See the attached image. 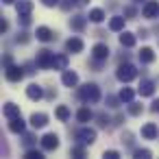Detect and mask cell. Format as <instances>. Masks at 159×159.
Masks as SVG:
<instances>
[{
    "mask_svg": "<svg viewBox=\"0 0 159 159\" xmlns=\"http://www.w3.org/2000/svg\"><path fill=\"white\" fill-rule=\"evenodd\" d=\"M79 98H81L83 102H98V100H100V89H98V85H96V83L83 85V87L79 89Z\"/></svg>",
    "mask_w": 159,
    "mask_h": 159,
    "instance_id": "6da1fadb",
    "label": "cell"
},
{
    "mask_svg": "<svg viewBox=\"0 0 159 159\" xmlns=\"http://www.w3.org/2000/svg\"><path fill=\"white\" fill-rule=\"evenodd\" d=\"M137 76V70H135V66H131V63H124V66H120L118 68V79L122 81V83H129V81H133Z\"/></svg>",
    "mask_w": 159,
    "mask_h": 159,
    "instance_id": "7a4b0ae2",
    "label": "cell"
},
{
    "mask_svg": "<svg viewBox=\"0 0 159 159\" xmlns=\"http://www.w3.org/2000/svg\"><path fill=\"white\" fill-rule=\"evenodd\" d=\"M76 139L81 144H94L96 142V131L94 129H79L76 131Z\"/></svg>",
    "mask_w": 159,
    "mask_h": 159,
    "instance_id": "3957f363",
    "label": "cell"
},
{
    "mask_svg": "<svg viewBox=\"0 0 159 159\" xmlns=\"http://www.w3.org/2000/svg\"><path fill=\"white\" fill-rule=\"evenodd\" d=\"M37 66L39 68H52V52L50 50H39L37 52Z\"/></svg>",
    "mask_w": 159,
    "mask_h": 159,
    "instance_id": "277c9868",
    "label": "cell"
},
{
    "mask_svg": "<svg viewBox=\"0 0 159 159\" xmlns=\"http://www.w3.org/2000/svg\"><path fill=\"white\" fill-rule=\"evenodd\" d=\"M57 146H59V137L55 133H48V135L42 137V148L44 150H55Z\"/></svg>",
    "mask_w": 159,
    "mask_h": 159,
    "instance_id": "5b68a950",
    "label": "cell"
},
{
    "mask_svg": "<svg viewBox=\"0 0 159 159\" xmlns=\"http://www.w3.org/2000/svg\"><path fill=\"white\" fill-rule=\"evenodd\" d=\"M5 74H7V79H9V81H13V83H16V81H20V79L24 76V72H22V68H20V66H7V68H5Z\"/></svg>",
    "mask_w": 159,
    "mask_h": 159,
    "instance_id": "8992f818",
    "label": "cell"
},
{
    "mask_svg": "<svg viewBox=\"0 0 159 159\" xmlns=\"http://www.w3.org/2000/svg\"><path fill=\"white\" fill-rule=\"evenodd\" d=\"M144 18H155L157 13H159V2L157 0H148V2L144 5Z\"/></svg>",
    "mask_w": 159,
    "mask_h": 159,
    "instance_id": "52a82bcc",
    "label": "cell"
},
{
    "mask_svg": "<svg viewBox=\"0 0 159 159\" xmlns=\"http://www.w3.org/2000/svg\"><path fill=\"white\" fill-rule=\"evenodd\" d=\"M92 55H94L96 61H102V59L109 57V46H105V44H96L94 50H92Z\"/></svg>",
    "mask_w": 159,
    "mask_h": 159,
    "instance_id": "ba28073f",
    "label": "cell"
},
{
    "mask_svg": "<svg viewBox=\"0 0 159 159\" xmlns=\"http://www.w3.org/2000/svg\"><path fill=\"white\" fill-rule=\"evenodd\" d=\"M31 124H33L35 129H44V126L48 124V116H46V113H33V116H31Z\"/></svg>",
    "mask_w": 159,
    "mask_h": 159,
    "instance_id": "9c48e42d",
    "label": "cell"
},
{
    "mask_svg": "<svg viewBox=\"0 0 159 159\" xmlns=\"http://www.w3.org/2000/svg\"><path fill=\"white\" fill-rule=\"evenodd\" d=\"M139 94H142V96H152V94H155V83L148 81V79H144V81L139 83Z\"/></svg>",
    "mask_w": 159,
    "mask_h": 159,
    "instance_id": "30bf717a",
    "label": "cell"
},
{
    "mask_svg": "<svg viewBox=\"0 0 159 159\" xmlns=\"http://www.w3.org/2000/svg\"><path fill=\"white\" fill-rule=\"evenodd\" d=\"M157 133H159V131H157V126H155L152 122H148V124L142 126V137H146V139H155Z\"/></svg>",
    "mask_w": 159,
    "mask_h": 159,
    "instance_id": "8fae6325",
    "label": "cell"
},
{
    "mask_svg": "<svg viewBox=\"0 0 159 159\" xmlns=\"http://www.w3.org/2000/svg\"><path fill=\"white\" fill-rule=\"evenodd\" d=\"M26 96H29L31 100H39V98L44 96V92H42V87H39V85H35V83H33V85H29V87H26Z\"/></svg>",
    "mask_w": 159,
    "mask_h": 159,
    "instance_id": "7c38bea8",
    "label": "cell"
},
{
    "mask_svg": "<svg viewBox=\"0 0 159 159\" xmlns=\"http://www.w3.org/2000/svg\"><path fill=\"white\" fill-rule=\"evenodd\" d=\"M35 35H37V39H39V42H50V39L55 37V35H52V31H50L48 26H39Z\"/></svg>",
    "mask_w": 159,
    "mask_h": 159,
    "instance_id": "4fadbf2b",
    "label": "cell"
},
{
    "mask_svg": "<svg viewBox=\"0 0 159 159\" xmlns=\"http://www.w3.org/2000/svg\"><path fill=\"white\" fill-rule=\"evenodd\" d=\"M52 68L55 70H66L68 68V57L66 55H55L52 57Z\"/></svg>",
    "mask_w": 159,
    "mask_h": 159,
    "instance_id": "5bb4252c",
    "label": "cell"
},
{
    "mask_svg": "<svg viewBox=\"0 0 159 159\" xmlns=\"http://www.w3.org/2000/svg\"><path fill=\"white\" fill-rule=\"evenodd\" d=\"M61 81H63V85H68V87H74V85L79 83V74H76V72H63Z\"/></svg>",
    "mask_w": 159,
    "mask_h": 159,
    "instance_id": "9a60e30c",
    "label": "cell"
},
{
    "mask_svg": "<svg viewBox=\"0 0 159 159\" xmlns=\"http://www.w3.org/2000/svg\"><path fill=\"white\" fill-rule=\"evenodd\" d=\"M9 131L11 133H22L24 131V120L18 116V118H13V120H9Z\"/></svg>",
    "mask_w": 159,
    "mask_h": 159,
    "instance_id": "2e32d148",
    "label": "cell"
},
{
    "mask_svg": "<svg viewBox=\"0 0 159 159\" xmlns=\"http://www.w3.org/2000/svg\"><path fill=\"white\" fill-rule=\"evenodd\" d=\"M66 48H68L70 52H81V50H83V42H81L79 37H72V39H68Z\"/></svg>",
    "mask_w": 159,
    "mask_h": 159,
    "instance_id": "e0dca14e",
    "label": "cell"
},
{
    "mask_svg": "<svg viewBox=\"0 0 159 159\" xmlns=\"http://www.w3.org/2000/svg\"><path fill=\"white\" fill-rule=\"evenodd\" d=\"M5 116H7L9 120L18 118V116H20V107H18V105H13V102H7V105H5Z\"/></svg>",
    "mask_w": 159,
    "mask_h": 159,
    "instance_id": "ac0fdd59",
    "label": "cell"
},
{
    "mask_svg": "<svg viewBox=\"0 0 159 159\" xmlns=\"http://www.w3.org/2000/svg\"><path fill=\"white\" fill-rule=\"evenodd\" d=\"M33 11V2H29V0H20L18 2V13L20 16H29Z\"/></svg>",
    "mask_w": 159,
    "mask_h": 159,
    "instance_id": "d6986e66",
    "label": "cell"
},
{
    "mask_svg": "<svg viewBox=\"0 0 159 159\" xmlns=\"http://www.w3.org/2000/svg\"><path fill=\"white\" fill-rule=\"evenodd\" d=\"M139 59H142V63H152L155 61V52L150 48H142L139 50Z\"/></svg>",
    "mask_w": 159,
    "mask_h": 159,
    "instance_id": "ffe728a7",
    "label": "cell"
},
{
    "mask_svg": "<svg viewBox=\"0 0 159 159\" xmlns=\"http://www.w3.org/2000/svg\"><path fill=\"white\" fill-rule=\"evenodd\" d=\"M120 44L126 46V48H133V46H135V35H131V33H122V35H120Z\"/></svg>",
    "mask_w": 159,
    "mask_h": 159,
    "instance_id": "44dd1931",
    "label": "cell"
},
{
    "mask_svg": "<svg viewBox=\"0 0 159 159\" xmlns=\"http://www.w3.org/2000/svg\"><path fill=\"white\" fill-rule=\"evenodd\" d=\"M89 20L96 22V24L102 22V20H105V11H102V9H92V11H89Z\"/></svg>",
    "mask_w": 159,
    "mask_h": 159,
    "instance_id": "7402d4cb",
    "label": "cell"
},
{
    "mask_svg": "<svg viewBox=\"0 0 159 159\" xmlns=\"http://www.w3.org/2000/svg\"><path fill=\"white\" fill-rule=\"evenodd\" d=\"M70 26H72L74 31H83V29H85V18H83V16H76V18H72Z\"/></svg>",
    "mask_w": 159,
    "mask_h": 159,
    "instance_id": "603a6c76",
    "label": "cell"
},
{
    "mask_svg": "<svg viewBox=\"0 0 159 159\" xmlns=\"http://www.w3.org/2000/svg\"><path fill=\"white\" fill-rule=\"evenodd\" d=\"M109 29H111V31H122V29H124V18L116 16V18L109 22Z\"/></svg>",
    "mask_w": 159,
    "mask_h": 159,
    "instance_id": "cb8c5ba5",
    "label": "cell"
},
{
    "mask_svg": "<svg viewBox=\"0 0 159 159\" xmlns=\"http://www.w3.org/2000/svg\"><path fill=\"white\" fill-rule=\"evenodd\" d=\"M133 96H135V92H133L131 87H124V89L120 92V100H122V102H133Z\"/></svg>",
    "mask_w": 159,
    "mask_h": 159,
    "instance_id": "d4e9b609",
    "label": "cell"
},
{
    "mask_svg": "<svg viewBox=\"0 0 159 159\" xmlns=\"http://www.w3.org/2000/svg\"><path fill=\"white\" fill-rule=\"evenodd\" d=\"M142 111H144V107H142L139 102H129V113H131V116H139Z\"/></svg>",
    "mask_w": 159,
    "mask_h": 159,
    "instance_id": "484cf974",
    "label": "cell"
},
{
    "mask_svg": "<svg viewBox=\"0 0 159 159\" xmlns=\"http://www.w3.org/2000/svg\"><path fill=\"white\" fill-rule=\"evenodd\" d=\"M55 113H57V118H59V120H68V118H70V109H68V107H63V105H61V107H57V111H55Z\"/></svg>",
    "mask_w": 159,
    "mask_h": 159,
    "instance_id": "4316f807",
    "label": "cell"
},
{
    "mask_svg": "<svg viewBox=\"0 0 159 159\" xmlns=\"http://www.w3.org/2000/svg\"><path fill=\"white\" fill-rule=\"evenodd\" d=\"M89 118H92V111H89V109H81V111L76 113V120H79V122H87Z\"/></svg>",
    "mask_w": 159,
    "mask_h": 159,
    "instance_id": "83f0119b",
    "label": "cell"
},
{
    "mask_svg": "<svg viewBox=\"0 0 159 159\" xmlns=\"http://www.w3.org/2000/svg\"><path fill=\"white\" fill-rule=\"evenodd\" d=\"M135 157H137V159H148V157H150V150H146V148H137V150H135Z\"/></svg>",
    "mask_w": 159,
    "mask_h": 159,
    "instance_id": "f1b7e54d",
    "label": "cell"
},
{
    "mask_svg": "<svg viewBox=\"0 0 159 159\" xmlns=\"http://www.w3.org/2000/svg\"><path fill=\"white\" fill-rule=\"evenodd\" d=\"M72 155H74V157H85V148H83V146H74V148H72Z\"/></svg>",
    "mask_w": 159,
    "mask_h": 159,
    "instance_id": "f546056e",
    "label": "cell"
},
{
    "mask_svg": "<svg viewBox=\"0 0 159 159\" xmlns=\"http://www.w3.org/2000/svg\"><path fill=\"white\" fill-rule=\"evenodd\" d=\"M26 157H29V159H42L44 155H42L39 150H29V152H26Z\"/></svg>",
    "mask_w": 159,
    "mask_h": 159,
    "instance_id": "4dcf8cb0",
    "label": "cell"
},
{
    "mask_svg": "<svg viewBox=\"0 0 159 159\" xmlns=\"http://www.w3.org/2000/svg\"><path fill=\"white\" fill-rule=\"evenodd\" d=\"M105 157L107 159H118L120 155H118V150H105Z\"/></svg>",
    "mask_w": 159,
    "mask_h": 159,
    "instance_id": "1f68e13d",
    "label": "cell"
},
{
    "mask_svg": "<svg viewBox=\"0 0 159 159\" xmlns=\"http://www.w3.org/2000/svg\"><path fill=\"white\" fill-rule=\"evenodd\" d=\"M42 2H44L46 7H57V5H59V0H42Z\"/></svg>",
    "mask_w": 159,
    "mask_h": 159,
    "instance_id": "d6a6232c",
    "label": "cell"
},
{
    "mask_svg": "<svg viewBox=\"0 0 159 159\" xmlns=\"http://www.w3.org/2000/svg\"><path fill=\"white\" fill-rule=\"evenodd\" d=\"M107 102H109V107H118V98H113V96H109Z\"/></svg>",
    "mask_w": 159,
    "mask_h": 159,
    "instance_id": "836d02e7",
    "label": "cell"
},
{
    "mask_svg": "<svg viewBox=\"0 0 159 159\" xmlns=\"http://www.w3.org/2000/svg\"><path fill=\"white\" fill-rule=\"evenodd\" d=\"M124 13H126L129 18H133V16H135V9H133V7H126V11H124Z\"/></svg>",
    "mask_w": 159,
    "mask_h": 159,
    "instance_id": "e575fe53",
    "label": "cell"
},
{
    "mask_svg": "<svg viewBox=\"0 0 159 159\" xmlns=\"http://www.w3.org/2000/svg\"><path fill=\"white\" fill-rule=\"evenodd\" d=\"M152 111H159V100H155V102H152Z\"/></svg>",
    "mask_w": 159,
    "mask_h": 159,
    "instance_id": "d590c367",
    "label": "cell"
},
{
    "mask_svg": "<svg viewBox=\"0 0 159 159\" xmlns=\"http://www.w3.org/2000/svg\"><path fill=\"white\" fill-rule=\"evenodd\" d=\"M76 5H87V0H74Z\"/></svg>",
    "mask_w": 159,
    "mask_h": 159,
    "instance_id": "8d00e7d4",
    "label": "cell"
},
{
    "mask_svg": "<svg viewBox=\"0 0 159 159\" xmlns=\"http://www.w3.org/2000/svg\"><path fill=\"white\" fill-rule=\"evenodd\" d=\"M2 2H5V5H11V2H16V0H2Z\"/></svg>",
    "mask_w": 159,
    "mask_h": 159,
    "instance_id": "74e56055",
    "label": "cell"
}]
</instances>
